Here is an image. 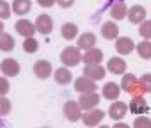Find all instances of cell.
I'll use <instances>...</instances> for the list:
<instances>
[{"label":"cell","instance_id":"37","mask_svg":"<svg viewBox=\"0 0 151 128\" xmlns=\"http://www.w3.org/2000/svg\"><path fill=\"white\" fill-rule=\"evenodd\" d=\"M4 30H6V27H4V22H2V20H0V34H2Z\"/></svg>","mask_w":151,"mask_h":128},{"label":"cell","instance_id":"7","mask_svg":"<svg viewBox=\"0 0 151 128\" xmlns=\"http://www.w3.org/2000/svg\"><path fill=\"white\" fill-rule=\"evenodd\" d=\"M62 110H64V116H66V119H68V121H71V123L78 121V119H80V116H82V109H80L78 101H73V100L66 101Z\"/></svg>","mask_w":151,"mask_h":128},{"label":"cell","instance_id":"20","mask_svg":"<svg viewBox=\"0 0 151 128\" xmlns=\"http://www.w3.org/2000/svg\"><path fill=\"white\" fill-rule=\"evenodd\" d=\"M32 9V0H13L11 11L18 16H25L27 13H30Z\"/></svg>","mask_w":151,"mask_h":128},{"label":"cell","instance_id":"14","mask_svg":"<svg viewBox=\"0 0 151 128\" xmlns=\"http://www.w3.org/2000/svg\"><path fill=\"white\" fill-rule=\"evenodd\" d=\"M14 29H16V32H18L20 36H23V37H30V36L36 34V27H34V23H32L30 20H27V18L18 20L16 25H14Z\"/></svg>","mask_w":151,"mask_h":128},{"label":"cell","instance_id":"30","mask_svg":"<svg viewBox=\"0 0 151 128\" xmlns=\"http://www.w3.org/2000/svg\"><path fill=\"white\" fill-rule=\"evenodd\" d=\"M11 16V4L7 0H0V20H7Z\"/></svg>","mask_w":151,"mask_h":128},{"label":"cell","instance_id":"33","mask_svg":"<svg viewBox=\"0 0 151 128\" xmlns=\"http://www.w3.org/2000/svg\"><path fill=\"white\" fill-rule=\"evenodd\" d=\"M11 89V84L7 80V77H0V96H6Z\"/></svg>","mask_w":151,"mask_h":128},{"label":"cell","instance_id":"19","mask_svg":"<svg viewBox=\"0 0 151 128\" xmlns=\"http://www.w3.org/2000/svg\"><path fill=\"white\" fill-rule=\"evenodd\" d=\"M101 94H103V98H107V100H119V94H121V86L119 84H116V82H107L105 86H103V91H101Z\"/></svg>","mask_w":151,"mask_h":128},{"label":"cell","instance_id":"22","mask_svg":"<svg viewBox=\"0 0 151 128\" xmlns=\"http://www.w3.org/2000/svg\"><path fill=\"white\" fill-rule=\"evenodd\" d=\"M52 75H53L55 82H57V84H60V86H68V84L73 80V75H71L69 68H66V66H62V68H57V70H55Z\"/></svg>","mask_w":151,"mask_h":128},{"label":"cell","instance_id":"28","mask_svg":"<svg viewBox=\"0 0 151 128\" xmlns=\"http://www.w3.org/2000/svg\"><path fill=\"white\" fill-rule=\"evenodd\" d=\"M139 34L142 39H151V20H144L139 23Z\"/></svg>","mask_w":151,"mask_h":128},{"label":"cell","instance_id":"24","mask_svg":"<svg viewBox=\"0 0 151 128\" xmlns=\"http://www.w3.org/2000/svg\"><path fill=\"white\" fill-rule=\"evenodd\" d=\"M135 50H137L140 59L149 60L151 59V39H142L139 45H135Z\"/></svg>","mask_w":151,"mask_h":128},{"label":"cell","instance_id":"4","mask_svg":"<svg viewBox=\"0 0 151 128\" xmlns=\"http://www.w3.org/2000/svg\"><path fill=\"white\" fill-rule=\"evenodd\" d=\"M34 27H36V32H39L43 36H48L53 30V20H52L50 14H39L34 22Z\"/></svg>","mask_w":151,"mask_h":128},{"label":"cell","instance_id":"32","mask_svg":"<svg viewBox=\"0 0 151 128\" xmlns=\"http://www.w3.org/2000/svg\"><path fill=\"white\" fill-rule=\"evenodd\" d=\"M139 82L142 84V87H144L146 93H151V73H144V75L139 78Z\"/></svg>","mask_w":151,"mask_h":128},{"label":"cell","instance_id":"25","mask_svg":"<svg viewBox=\"0 0 151 128\" xmlns=\"http://www.w3.org/2000/svg\"><path fill=\"white\" fill-rule=\"evenodd\" d=\"M126 13H128V9H126V4L124 2H116L110 7V16L114 20H124L126 18Z\"/></svg>","mask_w":151,"mask_h":128},{"label":"cell","instance_id":"27","mask_svg":"<svg viewBox=\"0 0 151 128\" xmlns=\"http://www.w3.org/2000/svg\"><path fill=\"white\" fill-rule=\"evenodd\" d=\"M39 50V41L30 36V37H23V52L25 53H36Z\"/></svg>","mask_w":151,"mask_h":128},{"label":"cell","instance_id":"29","mask_svg":"<svg viewBox=\"0 0 151 128\" xmlns=\"http://www.w3.org/2000/svg\"><path fill=\"white\" fill-rule=\"evenodd\" d=\"M133 126L135 128H151V117H147L144 114H139L133 121Z\"/></svg>","mask_w":151,"mask_h":128},{"label":"cell","instance_id":"10","mask_svg":"<svg viewBox=\"0 0 151 128\" xmlns=\"http://www.w3.org/2000/svg\"><path fill=\"white\" fill-rule=\"evenodd\" d=\"M52 73H53V68H52V62H50V60L41 59V60H37V62L34 64V75H36L37 78L46 80L48 77H52Z\"/></svg>","mask_w":151,"mask_h":128},{"label":"cell","instance_id":"3","mask_svg":"<svg viewBox=\"0 0 151 128\" xmlns=\"http://www.w3.org/2000/svg\"><path fill=\"white\" fill-rule=\"evenodd\" d=\"M103 117H105V112L101 109H98V107L89 109V110H84V114L80 116V119L84 121L86 126H98L103 121Z\"/></svg>","mask_w":151,"mask_h":128},{"label":"cell","instance_id":"26","mask_svg":"<svg viewBox=\"0 0 151 128\" xmlns=\"http://www.w3.org/2000/svg\"><path fill=\"white\" fill-rule=\"evenodd\" d=\"M14 37L7 32H2L0 34V50L2 52H13L14 50Z\"/></svg>","mask_w":151,"mask_h":128},{"label":"cell","instance_id":"2","mask_svg":"<svg viewBox=\"0 0 151 128\" xmlns=\"http://www.w3.org/2000/svg\"><path fill=\"white\" fill-rule=\"evenodd\" d=\"M60 62L66 68H75L82 62V50L78 46H66L60 52Z\"/></svg>","mask_w":151,"mask_h":128},{"label":"cell","instance_id":"23","mask_svg":"<svg viewBox=\"0 0 151 128\" xmlns=\"http://www.w3.org/2000/svg\"><path fill=\"white\" fill-rule=\"evenodd\" d=\"M60 34H62V37L66 39V41H73V39H77V36H78V27L75 25V23H64L62 27H60Z\"/></svg>","mask_w":151,"mask_h":128},{"label":"cell","instance_id":"6","mask_svg":"<svg viewBox=\"0 0 151 128\" xmlns=\"http://www.w3.org/2000/svg\"><path fill=\"white\" fill-rule=\"evenodd\" d=\"M114 46H116V52H117L119 55H128V53H132V52L135 50L133 39H132V37H126V36H117Z\"/></svg>","mask_w":151,"mask_h":128},{"label":"cell","instance_id":"35","mask_svg":"<svg viewBox=\"0 0 151 128\" xmlns=\"http://www.w3.org/2000/svg\"><path fill=\"white\" fill-rule=\"evenodd\" d=\"M36 2L41 7H52V6H55V0H36Z\"/></svg>","mask_w":151,"mask_h":128},{"label":"cell","instance_id":"12","mask_svg":"<svg viewBox=\"0 0 151 128\" xmlns=\"http://www.w3.org/2000/svg\"><path fill=\"white\" fill-rule=\"evenodd\" d=\"M126 112H128V105L124 101H117V100H112V105L109 107V116L116 121H121L123 117H126Z\"/></svg>","mask_w":151,"mask_h":128},{"label":"cell","instance_id":"36","mask_svg":"<svg viewBox=\"0 0 151 128\" xmlns=\"http://www.w3.org/2000/svg\"><path fill=\"white\" fill-rule=\"evenodd\" d=\"M114 126H116V128H128V124H126V123H121V121H117Z\"/></svg>","mask_w":151,"mask_h":128},{"label":"cell","instance_id":"9","mask_svg":"<svg viewBox=\"0 0 151 128\" xmlns=\"http://www.w3.org/2000/svg\"><path fill=\"white\" fill-rule=\"evenodd\" d=\"M0 71L4 73V77H16L20 73V62L16 59L7 57L0 62Z\"/></svg>","mask_w":151,"mask_h":128},{"label":"cell","instance_id":"21","mask_svg":"<svg viewBox=\"0 0 151 128\" xmlns=\"http://www.w3.org/2000/svg\"><path fill=\"white\" fill-rule=\"evenodd\" d=\"M101 36L105 37V39H109V41H112V39H116L117 36H119V27H117V23L116 22H105L103 25H101Z\"/></svg>","mask_w":151,"mask_h":128},{"label":"cell","instance_id":"13","mask_svg":"<svg viewBox=\"0 0 151 128\" xmlns=\"http://www.w3.org/2000/svg\"><path fill=\"white\" fill-rule=\"evenodd\" d=\"M82 60H84L86 64H100V62L103 60V50L98 48V46L87 48V50H84Z\"/></svg>","mask_w":151,"mask_h":128},{"label":"cell","instance_id":"16","mask_svg":"<svg viewBox=\"0 0 151 128\" xmlns=\"http://www.w3.org/2000/svg\"><path fill=\"white\" fill-rule=\"evenodd\" d=\"M107 71H110L114 75H123L126 71V60L121 57H110L107 62Z\"/></svg>","mask_w":151,"mask_h":128},{"label":"cell","instance_id":"11","mask_svg":"<svg viewBox=\"0 0 151 128\" xmlns=\"http://www.w3.org/2000/svg\"><path fill=\"white\" fill-rule=\"evenodd\" d=\"M84 75L98 82V80H103V78H105V75H107V68L101 66V62H100V64H86Z\"/></svg>","mask_w":151,"mask_h":128},{"label":"cell","instance_id":"18","mask_svg":"<svg viewBox=\"0 0 151 128\" xmlns=\"http://www.w3.org/2000/svg\"><path fill=\"white\" fill-rule=\"evenodd\" d=\"M77 46L80 50H87V48L96 46V36H94V32H84L82 36H77Z\"/></svg>","mask_w":151,"mask_h":128},{"label":"cell","instance_id":"15","mask_svg":"<svg viewBox=\"0 0 151 128\" xmlns=\"http://www.w3.org/2000/svg\"><path fill=\"white\" fill-rule=\"evenodd\" d=\"M126 16H128V20H130V23L139 25L140 22H144V20H146V7L137 4V6H133V7H130V9H128Z\"/></svg>","mask_w":151,"mask_h":128},{"label":"cell","instance_id":"34","mask_svg":"<svg viewBox=\"0 0 151 128\" xmlns=\"http://www.w3.org/2000/svg\"><path fill=\"white\" fill-rule=\"evenodd\" d=\"M55 4H59L62 9H69V7H73L75 0H55Z\"/></svg>","mask_w":151,"mask_h":128},{"label":"cell","instance_id":"31","mask_svg":"<svg viewBox=\"0 0 151 128\" xmlns=\"http://www.w3.org/2000/svg\"><path fill=\"white\" fill-rule=\"evenodd\" d=\"M13 105H11V100H7L6 96H0V116H7L11 112Z\"/></svg>","mask_w":151,"mask_h":128},{"label":"cell","instance_id":"17","mask_svg":"<svg viewBox=\"0 0 151 128\" xmlns=\"http://www.w3.org/2000/svg\"><path fill=\"white\" fill-rule=\"evenodd\" d=\"M128 110L133 112L135 116L146 114L147 112V101L144 100V96H133L132 101H130V105H128Z\"/></svg>","mask_w":151,"mask_h":128},{"label":"cell","instance_id":"5","mask_svg":"<svg viewBox=\"0 0 151 128\" xmlns=\"http://www.w3.org/2000/svg\"><path fill=\"white\" fill-rule=\"evenodd\" d=\"M96 89H98L96 80H93V78H89V77H86V75L75 78V91H78L80 94H82V93H93V91H96Z\"/></svg>","mask_w":151,"mask_h":128},{"label":"cell","instance_id":"8","mask_svg":"<svg viewBox=\"0 0 151 128\" xmlns=\"http://www.w3.org/2000/svg\"><path fill=\"white\" fill-rule=\"evenodd\" d=\"M98 103H100V94H98L96 91H93V93H82V94H80L78 105H80L82 110L94 109V107H98Z\"/></svg>","mask_w":151,"mask_h":128},{"label":"cell","instance_id":"1","mask_svg":"<svg viewBox=\"0 0 151 128\" xmlns=\"http://www.w3.org/2000/svg\"><path fill=\"white\" fill-rule=\"evenodd\" d=\"M121 91H126L132 96H144L146 91L142 87V84L139 82V78L132 73H123V80H121Z\"/></svg>","mask_w":151,"mask_h":128}]
</instances>
